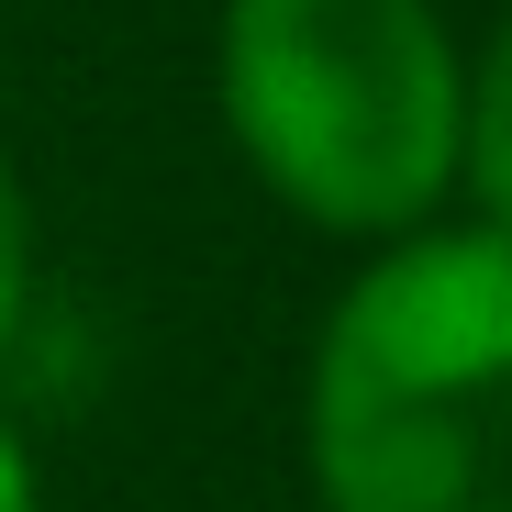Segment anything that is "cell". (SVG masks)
<instances>
[{
    "mask_svg": "<svg viewBox=\"0 0 512 512\" xmlns=\"http://www.w3.org/2000/svg\"><path fill=\"white\" fill-rule=\"evenodd\" d=\"M457 101L435 0H223V123L301 223L412 234L457 190Z\"/></svg>",
    "mask_w": 512,
    "mask_h": 512,
    "instance_id": "2",
    "label": "cell"
},
{
    "mask_svg": "<svg viewBox=\"0 0 512 512\" xmlns=\"http://www.w3.org/2000/svg\"><path fill=\"white\" fill-rule=\"evenodd\" d=\"M457 190L479 201V223L512 234V12L490 23V45L468 67V101H457Z\"/></svg>",
    "mask_w": 512,
    "mask_h": 512,
    "instance_id": "3",
    "label": "cell"
},
{
    "mask_svg": "<svg viewBox=\"0 0 512 512\" xmlns=\"http://www.w3.org/2000/svg\"><path fill=\"white\" fill-rule=\"evenodd\" d=\"M323 512H512V234H412L312 346Z\"/></svg>",
    "mask_w": 512,
    "mask_h": 512,
    "instance_id": "1",
    "label": "cell"
},
{
    "mask_svg": "<svg viewBox=\"0 0 512 512\" xmlns=\"http://www.w3.org/2000/svg\"><path fill=\"white\" fill-rule=\"evenodd\" d=\"M23 301H34V223H23V179L0 156V346L23 334Z\"/></svg>",
    "mask_w": 512,
    "mask_h": 512,
    "instance_id": "4",
    "label": "cell"
},
{
    "mask_svg": "<svg viewBox=\"0 0 512 512\" xmlns=\"http://www.w3.org/2000/svg\"><path fill=\"white\" fill-rule=\"evenodd\" d=\"M0 512H45V490H34V457H23V435L0 423Z\"/></svg>",
    "mask_w": 512,
    "mask_h": 512,
    "instance_id": "5",
    "label": "cell"
}]
</instances>
